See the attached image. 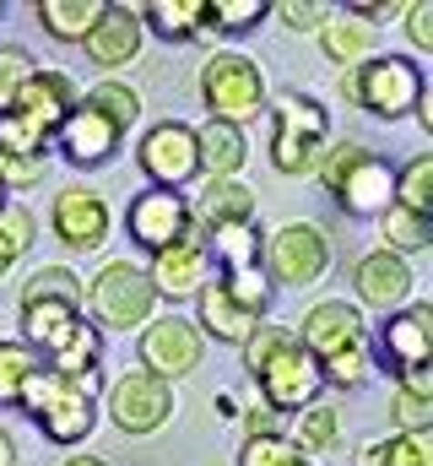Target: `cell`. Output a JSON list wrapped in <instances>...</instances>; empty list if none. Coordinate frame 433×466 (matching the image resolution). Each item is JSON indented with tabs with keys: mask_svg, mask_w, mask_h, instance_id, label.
Instances as JSON below:
<instances>
[{
	"mask_svg": "<svg viewBox=\"0 0 433 466\" xmlns=\"http://www.w3.org/2000/svg\"><path fill=\"white\" fill-rule=\"evenodd\" d=\"M271 109V168L298 179V174H315L330 147V115L320 109V98L309 93H277L266 98Z\"/></svg>",
	"mask_w": 433,
	"mask_h": 466,
	"instance_id": "5",
	"label": "cell"
},
{
	"mask_svg": "<svg viewBox=\"0 0 433 466\" xmlns=\"http://www.w3.org/2000/svg\"><path fill=\"white\" fill-rule=\"evenodd\" d=\"M38 369H44V358L27 342H0V407H22V390Z\"/></svg>",
	"mask_w": 433,
	"mask_h": 466,
	"instance_id": "33",
	"label": "cell"
},
{
	"mask_svg": "<svg viewBox=\"0 0 433 466\" xmlns=\"http://www.w3.org/2000/svg\"><path fill=\"white\" fill-rule=\"evenodd\" d=\"M38 299H65V304H82L87 288L71 266H38L27 282H22V304H38Z\"/></svg>",
	"mask_w": 433,
	"mask_h": 466,
	"instance_id": "36",
	"label": "cell"
},
{
	"mask_svg": "<svg viewBox=\"0 0 433 466\" xmlns=\"http://www.w3.org/2000/svg\"><path fill=\"white\" fill-rule=\"evenodd\" d=\"M315 174L347 218H385L396 207V168L363 141H330Z\"/></svg>",
	"mask_w": 433,
	"mask_h": 466,
	"instance_id": "2",
	"label": "cell"
},
{
	"mask_svg": "<svg viewBox=\"0 0 433 466\" xmlns=\"http://www.w3.org/2000/svg\"><path fill=\"white\" fill-rule=\"evenodd\" d=\"M379 249H390V255H418V249H428L433 244V218H418V212H401V207H390L385 218H379Z\"/></svg>",
	"mask_w": 433,
	"mask_h": 466,
	"instance_id": "32",
	"label": "cell"
},
{
	"mask_svg": "<svg viewBox=\"0 0 433 466\" xmlns=\"http://www.w3.org/2000/svg\"><path fill=\"white\" fill-rule=\"evenodd\" d=\"M298 466H315V461H298Z\"/></svg>",
	"mask_w": 433,
	"mask_h": 466,
	"instance_id": "56",
	"label": "cell"
},
{
	"mask_svg": "<svg viewBox=\"0 0 433 466\" xmlns=\"http://www.w3.org/2000/svg\"><path fill=\"white\" fill-rule=\"evenodd\" d=\"M216 412H222V418H238V396H233V390H222V396H216Z\"/></svg>",
	"mask_w": 433,
	"mask_h": 466,
	"instance_id": "50",
	"label": "cell"
},
{
	"mask_svg": "<svg viewBox=\"0 0 433 466\" xmlns=\"http://www.w3.org/2000/svg\"><path fill=\"white\" fill-rule=\"evenodd\" d=\"M108 201L98 190H87V185H65L60 196H55V207H49V228L55 238L65 244V249H98L108 238Z\"/></svg>",
	"mask_w": 433,
	"mask_h": 466,
	"instance_id": "19",
	"label": "cell"
},
{
	"mask_svg": "<svg viewBox=\"0 0 433 466\" xmlns=\"http://www.w3.org/2000/svg\"><path fill=\"white\" fill-rule=\"evenodd\" d=\"M82 44H87V60H93V66H104V71L130 66V60L141 55V44H146L136 5H114V0H108L104 16H98V27H93Z\"/></svg>",
	"mask_w": 433,
	"mask_h": 466,
	"instance_id": "20",
	"label": "cell"
},
{
	"mask_svg": "<svg viewBox=\"0 0 433 466\" xmlns=\"http://www.w3.org/2000/svg\"><path fill=\"white\" fill-rule=\"evenodd\" d=\"M0 466H16V445H11V434L0 429Z\"/></svg>",
	"mask_w": 433,
	"mask_h": 466,
	"instance_id": "51",
	"label": "cell"
},
{
	"mask_svg": "<svg viewBox=\"0 0 433 466\" xmlns=\"http://www.w3.org/2000/svg\"><path fill=\"white\" fill-rule=\"evenodd\" d=\"M104 5L108 0H38L33 16H38V27H44L49 38H60V44H82V38L98 27Z\"/></svg>",
	"mask_w": 433,
	"mask_h": 466,
	"instance_id": "26",
	"label": "cell"
},
{
	"mask_svg": "<svg viewBox=\"0 0 433 466\" xmlns=\"http://www.w3.org/2000/svg\"><path fill=\"white\" fill-rule=\"evenodd\" d=\"M125 233H130V244H141L146 255L174 249V244L190 238V201H185L179 190H152V185H146V190L130 201V212H125Z\"/></svg>",
	"mask_w": 433,
	"mask_h": 466,
	"instance_id": "13",
	"label": "cell"
},
{
	"mask_svg": "<svg viewBox=\"0 0 433 466\" xmlns=\"http://www.w3.org/2000/svg\"><path fill=\"white\" fill-rule=\"evenodd\" d=\"M0 212H5V190H0Z\"/></svg>",
	"mask_w": 433,
	"mask_h": 466,
	"instance_id": "54",
	"label": "cell"
},
{
	"mask_svg": "<svg viewBox=\"0 0 433 466\" xmlns=\"http://www.w3.org/2000/svg\"><path fill=\"white\" fill-rule=\"evenodd\" d=\"M141 271H146L152 293H157V299H168V304L196 299V293L212 282V260H206V244H201V233H196V228H190L185 244L157 249V255H152V266H141Z\"/></svg>",
	"mask_w": 433,
	"mask_h": 466,
	"instance_id": "17",
	"label": "cell"
},
{
	"mask_svg": "<svg viewBox=\"0 0 433 466\" xmlns=\"http://www.w3.org/2000/svg\"><path fill=\"white\" fill-rule=\"evenodd\" d=\"M336 440H341V412H336L330 401H315V407L298 412V429H293L287 445H293L298 456H325Z\"/></svg>",
	"mask_w": 433,
	"mask_h": 466,
	"instance_id": "31",
	"label": "cell"
},
{
	"mask_svg": "<svg viewBox=\"0 0 433 466\" xmlns=\"http://www.w3.org/2000/svg\"><path fill=\"white\" fill-rule=\"evenodd\" d=\"M60 466H108V461H104V456H65Z\"/></svg>",
	"mask_w": 433,
	"mask_h": 466,
	"instance_id": "53",
	"label": "cell"
},
{
	"mask_svg": "<svg viewBox=\"0 0 433 466\" xmlns=\"http://www.w3.org/2000/svg\"><path fill=\"white\" fill-rule=\"evenodd\" d=\"M374 352L379 363L401 380L412 369H428L433 363V304H407L396 315H385L379 337H374Z\"/></svg>",
	"mask_w": 433,
	"mask_h": 466,
	"instance_id": "14",
	"label": "cell"
},
{
	"mask_svg": "<svg viewBox=\"0 0 433 466\" xmlns=\"http://www.w3.org/2000/svg\"><path fill=\"white\" fill-rule=\"evenodd\" d=\"M98 374H55V369H38L22 390V412L44 429V440L55 445H82L93 429H98Z\"/></svg>",
	"mask_w": 433,
	"mask_h": 466,
	"instance_id": "1",
	"label": "cell"
},
{
	"mask_svg": "<svg viewBox=\"0 0 433 466\" xmlns=\"http://www.w3.org/2000/svg\"><path fill=\"white\" fill-rule=\"evenodd\" d=\"M206 260L222 266V277L227 271H249V266H260V228H255V218L249 223H222V228H206Z\"/></svg>",
	"mask_w": 433,
	"mask_h": 466,
	"instance_id": "27",
	"label": "cell"
},
{
	"mask_svg": "<svg viewBox=\"0 0 433 466\" xmlns=\"http://www.w3.org/2000/svg\"><path fill=\"white\" fill-rule=\"evenodd\" d=\"M271 434H282V418L260 401V407H249L244 412V440H271Z\"/></svg>",
	"mask_w": 433,
	"mask_h": 466,
	"instance_id": "48",
	"label": "cell"
},
{
	"mask_svg": "<svg viewBox=\"0 0 433 466\" xmlns=\"http://www.w3.org/2000/svg\"><path fill=\"white\" fill-rule=\"evenodd\" d=\"M119 141H125V130H114V125H108L93 104H82V98H76V109L65 115V125L55 130V152H60L71 168H104V163H114Z\"/></svg>",
	"mask_w": 433,
	"mask_h": 466,
	"instance_id": "18",
	"label": "cell"
},
{
	"mask_svg": "<svg viewBox=\"0 0 433 466\" xmlns=\"http://www.w3.org/2000/svg\"><path fill=\"white\" fill-rule=\"evenodd\" d=\"M401 11H407V38H412V49L433 55V0H412V5H401Z\"/></svg>",
	"mask_w": 433,
	"mask_h": 466,
	"instance_id": "47",
	"label": "cell"
},
{
	"mask_svg": "<svg viewBox=\"0 0 433 466\" xmlns=\"http://www.w3.org/2000/svg\"><path fill=\"white\" fill-rule=\"evenodd\" d=\"M5 271H11V266H0V277H5Z\"/></svg>",
	"mask_w": 433,
	"mask_h": 466,
	"instance_id": "55",
	"label": "cell"
},
{
	"mask_svg": "<svg viewBox=\"0 0 433 466\" xmlns=\"http://www.w3.org/2000/svg\"><path fill=\"white\" fill-rule=\"evenodd\" d=\"M352 282H357V304H368V309H379V315L407 309L412 293H418V271H412L401 255H390V249H368V255L352 266Z\"/></svg>",
	"mask_w": 433,
	"mask_h": 466,
	"instance_id": "15",
	"label": "cell"
},
{
	"mask_svg": "<svg viewBox=\"0 0 433 466\" xmlns=\"http://www.w3.org/2000/svg\"><path fill=\"white\" fill-rule=\"evenodd\" d=\"M76 326H82V304H65V299L22 304V342L38 352V358H55V352L71 342Z\"/></svg>",
	"mask_w": 433,
	"mask_h": 466,
	"instance_id": "21",
	"label": "cell"
},
{
	"mask_svg": "<svg viewBox=\"0 0 433 466\" xmlns=\"http://www.w3.org/2000/svg\"><path fill=\"white\" fill-rule=\"evenodd\" d=\"M255 218V190L238 185V179H206V190L196 196L190 207V228L206 238V228H222V223H249Z\"/></svg>",
	"mask_w": 433,
	"mask_h": 466,
	"instance_id": "23",
	"label": "cell"
},
{
	"mask_svg": "<svg viewBox=\"0 0 433 466\" xmlns=\"http://www.w3.org/2000/svg\"><path fill=\"white\" fill-rule=\"evenodd\" d=\"M423 93H428V76L412 55H368L363 66L341 71V98L374 119L412 115L423 104Z\"/></svg>",
	"mask_w": 433,
	"mask_h": 466,
	"instance_id": "4",
	"label": "cell"
},
{
	"mask_svg": "<svg viewBox=\"0 0 433 466\" xmlns=\"http://www.w3.org/2000/svg\"><path fill=\"white\" fill-rule=\"evenodd\" d=\"M98 363H104V331L82 315V326L71 331V342L55 352V358H44V369H55V374H98Z\"/></svg>",
	"mask_w": 433,
	"mask_h": 466,
	"instance_id": "29",
	"label": "cell"
},
{
	"mask_svg": "<svg viewBox=\"0 0 433 466\" xmlns=\"http://www.w3.org/2000/svg\"><path fill=\"white\" fill-rule=\"evenodd\" d=\"M33 212L27 207H16V201H5V212H0V266H11V260H22L27 249H33Z\"/></svg>",
	"mask_w": 433,
	"mask_h": 466,
	"instance_id": "39",
	"label": "cell"
},
{
	"mask_svg": "<svg viewBox=\"0 0 433 466\" xmlns=\"http://www.w3.org/2000/svg\"><path fill=\"white\" fill-rule=\"evenodd\" d=\"M244 157H249V141H244L238 125H222V119L196 125V163H201L206 179H238Z\"/></svg>",
	"mask_w": 433,
	"mask_h": 466,
	"instance_id": "24",
	"label": "cell"
},
{
	"mask_svg": "<svg viewBox=\"0 0 433 466\" xmlns=\"http://www.w3.org/2000/svg\"><path fill=\"white\" fill-rule=\"evenodd\" d=\"M98 412H108V423L119 434L146 440V434L168 429V418H174V385L157 380V374H146V369H130V374H119L98 396Z\"/></svg>",
	"mask_w": 433,
	"mask_h": 466,
	"instance_id": "8",
	"label": "cell"
},
{
	"mask_svg": "<svg viewBox=\"0 0 433 466\" xmlns=\"http://www.w3.org/2000/svg\"><path fill=\"white\" fill-rule=\"evenodd\" d=\"M320 49L336 60V66L352 71V66L368 60V49H374V27H363V22L347 16V11H341V16H325L320 22Z\"/></svg>",
	"mask_w": 433,
	"mask_h": 466,
	"instance_id": "28",
	"label": "cell"
},
{
	"mask_svg": "<svg viewBox=\"0 0 433 466\" xmlns=\"http://www.w3.org/2000/svg\"><path fill=\"white\" fill-rule=\"evenodd\" d=\"M76 98L82 93L65 71H33L27 87L16 93L11 115L0 119V147H16L27 157H49V141L65 125V115L76 109Z\"/></svg>",
	"mask_w": 433,
	"mask_h": 466,
	"instance_id": "3",
	"label": "cell"
},
{
	"mask_svg": "<svg viewBox=\"0 0 433 466\" xmlns=\"http://www.w3.org/2000/svg\"><path fill=\"white\" fill-rule=\"evenodd\" d=\"M255 390H260V401H266L277 418H282V412H293V418H298L304 407H315V401H320L325 385H320V369H315V358L298 348V337H293L287 348L277 352V358H271L260 374H255Z\"/></svg>",
	"mask_w": 433,
	"mask_h": 466,
	"instance_id": "12",
	"label": "cell"
},
{
	"mask_svg": "<svg viewBox=\"0 0 433 466\" xmlns=\"http://www.w3.org/2000/svg\"><path fill=\"white\" fill-rule=\"evenodd\" d=\"M293 342V326H255L249 331V342H244V369H249V380L277 358V352Z\"/></svg>",
	"mask_w": 433,
	"mask_h": 466,
	"instance_id": "44",
	"label": "cell"
},
{
	"mask_svg": "<svg viewBox=\"0 0 433 466\" xmlns=\"http://www.w3.org/2000/svg\"><path fill=\"white\" fill-rule=\"evenodd\" d=\"M266 277L271 282H282V288H315L325 271H330V238L325 228L315 223H287V228H277L266 244Z\"/></svg>",
	"mask_w": 433,
	"mask_h": 466,
	"instance_id": "9",
	"label": "cell"
},
{
	"mask_svg": "<svg viewBox=\"0 0 433 466\" xmlns=\"http://www.w3.org/2000/svg\"><path fill=\"white\" fill-rule=\"evenodd\" d=\"M418 119H423V130L433 136V93H423V104H418Z\"/></svg>",
	"mask_w": 433,
	"mask_h": 466,
	"instance_id": "52",
	"label": "cell"
},
{
	"mask_svg": "<svg viewBox=\"0 0 433 466\" xmlns=\"http://www.w3.org/2000/svg\"><path fill=\"white\" fill-rule=\"evenodd\" d=\"M304 456L287 445V434H271V440H244L238 466H298Z\"/></svg>",
	"mask_w": 433,
	"mask_h": 466,
	"instance_id": "45",
	"label": "cell"
},
{
	"mask_svg": "<svg viewBox=\"0 0 433 466\" xmlns=\"http://www.w3.org/2000/svg\"><path fill=\"white\" fill-rule=\"evenodd\" d=\"M396 207L401 212H418V218H433V157H412L407 168H396Z\"/></svg>",
	"mask_w": 433,
	"mask_h": 466,
	"instance_id": "34",
	"label": "cell"
},
{
	"mask_svg": "<svg viewBox=\"0 0 433 466\" xmlns=\"http://www.w3.org/2000/svg\"><path fill=\"white\" fill-rule=\"evenodd\" d=\"M82 104H93V109H98V115L114 125V130H130V125L141 119V93H136L130 82H119V76L93 82V87L82 93Z\"/></svg>",
	"mask_w": 433,
	"mask_h": 466,
	"instance_id": "30",
	"label": "cell"
},
{
	"mask_svg": "<svg viewBox=\"0 0 433 466\" xmlns=\"http://www.w3.org/2000/svg\"><path fill=\"white\" fill-rule=\"evenodd\" d=\"M44 168H49V157H27V152H16V147H0V190L11 196V190H33L38 179H44Z\"/></svg>",
	"mask_w": 433,
	"mask_h": 466,
	"instance_id": "42",
	"label": "cell"
},
{
	"mask_svg": "<svg viewBox=\"0 0 433 466\" xmlns=\"http://www.w3.org/2000/svg\"><path fill=\"white\" fill-rule=\"evenodd\" d=\"M222 282V293L244 309V315H266V304H271V277L260 271V266H249V271H227V277H216Z\"/></svg>",
	"mask_w": 433,
	"mask_h": 466,
	"instance_id": "38",
	"label": "cell"
},
{
	"mask_svg": "<svg viewBox=\"0 0 433 466\" xmlns=\"http://www.w3.org/2000/svg\"><path fill=\"white\" fill-rule=\"evenodd\" d=\"M82 304L93 309L98 331H130V326H146L157 315V293H152L146 271L130 266V260H108L104 271L93 277V288H87Z\"/></svg>",
	"mask_w": 433,
	"mask_h": 466,
	"instance_id": "7",
	"label": "cell"
},
{
	"mask_svg": "<svg viewBox=\"0 0 433 466\" xmlns=\"http://www.w3.org/2000/svg\"><path fill=\"white\" fill-rule=\"evenodd\" d=\"M396 385H401V390H412V396H433V363H428V369H412V374H401Z\"/></svg>",
	"mask_w": 433,
	"mask_h": 466,
	"instance_id": "49",
	"label": "cell"
},
{
	"mask_svg": "<svg viewBox=\"0 0 433 466\" xmlns=\"http://www.w3.org/2000/svg\"><path fill=\"white\" fill-rule=\"evenodd\" d=\"M271 11H277L293 33H320V22L330 16L320 0H282V5H271Z\"/></svg>",
	"mask_w": 433,
	"mask_h": 466,
	"instance_id": "46",
	"label": "cell"
},
{
	"mask_svg": "<svg viewBox=\"0 0 433 466\" xmlns=\"http://www.w3.org/2000/svg\"><path fill=\"white\" fill-rule=\"evenodd\" d=\"M141 369L146 374H157V380H185V374H196L201 369V352H206V342H201V331L185 320V315H152L146 326H141Z\"/></svg>",
	"mask_w": 433,
	"mask_h": 466,
	"instance_id": "11",
	"label": "cell"
},
{
	"mask_svg": "<svg viewBox=\"0 0 433 466\" xmlns=\"http://www.w3.org/2000/svg\"><path fill=\"white\" fill-rule=\"evenodd\" d=\"M363 466H433V440L428 434H390L374 440L363 451Z\"/></svg>",
	"mask_w": 433,
	"mask_h": 466,
	"instance_id": "35",
	"label": "cell"
},
{
	"mask_svg": "<svg viewBox=\"0 0 433 466\" xmlns=\"http://www.w3.org/2000/svg\"><path fill=\"white\" fill-rule=\"evenodd\" d=\"M390 418H396V434H428L433 429V396H412L396 385L390 396Z\"/></svg>",
	"mask_w": 433,
	"mask_h": 466,
	"instance_id": "43",
	"label": "cell"
},
{
	"mask_svg": "<svg viewBox=\"0 0 433 466\" xmlns=\"http://www.w3.org/2000/svg\"><path fill=\"white\" fill-rule=\"evenodd\" d=\"M136 16H141V33H157L168 44H190L206 33V0H146Z\"/></svg>",
	"mask_w": 433,
	"mask_h": 466,
	"instance_id": "25",
	"label": "cell"
},
{
	"mask_svg": "<svg viewBox=\"0 0 433 466\" xmlns=\"http://www.w3.org/2000/svg\"><path fill=\"white\" fill-rule=\"evenodd\" d=\"M136 163L152 179V190H185L201 174V163H196V125H185V119L152 125L141 136V147H136Z\"/></svg>",
	"mask_w": 433,
	"mask_h": 466,
	"instance_id": "10",
	"label": "cell"
},
{
	"mask_svg": "<svg viewBox=\"0 0 433 466\" xmlns=\"http://www.w3.org/2000/svg\"><path fill=\"white\" fill-rule=\"evenodd\" d=\"M293 337H298V348L320 363L330 352L363 348V342H368V320H363V309L347 304V299H320V304L304 315V331H293Z\"/></svg>",
	"mask_w": 433,
	"mask_h": 466,
	"instance_id": "16",
	"label": "cell"
},
{
	"mask_svg": "<svg viewBox=\"0 0 433 466\" xmlns=\"http://www.w3.org/2000/svg\"><path fill=\"white\" fill-rule=\"evenodd\" d=\"M315 369H320V385L357 390V385H368V374H374V352H368V342H363V348H347V352H330V358H320Z\"/></svg>",
	"mask_w": 433,
	"mask_h": 466,
	"instance_id": "37",
	"label": "cell"
},
{
	"mask_svg": "<svg viewBox=\"0 0 433 466\" xmlns=\"http://www.w3.org/2000/svg\"><path fill=\"white\" fill-rule=\"evenodd\" d=\"M38 71V60L27 55V49H0V119L11 115V104H16V93L27 87V76Z\"/></svg>",
	"mask_w": 433,
	"mask_h": 466,
	"instance_id": "41",
	"label": "cell"
},
{
	"mask_svg": "<svg viewBox=\"0 0 433 466\" xmlns=\"http://www.w3.org/2000/svg\"><path fill=\"white\" fill-rule=\"evenodd\" d=\"M196 331H201V342L216 337V342H233V348H244L249 342V331L260 326L255 315H244L227 293H222V282H206L201 293H196V320H190Z\"/></svg>",
	"mask_w": 433,
	"mask_h": 466,
	"instance_id": "22",
	"label": "cell"
},
{
	"mask_svg": "<svg viewBox=\"0 0 433 466\" xmlns=\"http://www.w3.org/2000/svg\"><path fill=\"white\" fill-rule=\"evenodd\" d=\"M271 5L266 0H206V27L216 33H249Z\"/></svg>",
	"mask_w": 433,
	"mask_h": 466,
	"instance_id": "40",
	"label": "cell"
},
{
	"mask_svg": "<svg viewBox=\"0 0 433 466\" xmlns=\"http://www.w3.org/2000/svg\"><path fill=\"white\" fill-rule=\"evenodd\" d=\"M201 98H206L212 119L244 130L249 119H260V109H266V76H260V66L249 55L216 49L212 60L201 66Z\"/></svg>",
	"mask_w": 433,
	"mask_h": 466,
	"instance_id": "6",
	"label": "cell"
}]
</instances>
